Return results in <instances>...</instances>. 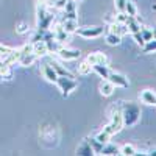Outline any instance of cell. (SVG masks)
Returning <instances> with one entry per match:
<instances>
[{
	"label": "cell",
	"mask_w": 156,
	"mask_h": 156,
	"mask_svg": "<svg viewBox=\"0 0 156 156\" xmlns=\"http://www.w3.org/2000/svg\"><path fill=\"white\" fill-rule=\"evenodd\" d=\"M122 119H123V126H134L139 119H140V108L137 103L126 101L120 106Z\"/></svg>",
	"instance_id": "6da1fadb"
},
{
	"label": "cell",
	"mask_w": 156,
	"mask_h": 156,
	"mask_svg": "<svg viewBox=\"0 0 156 156\" xmlns=\"http://www.w3.org/2000/svg\"><path fill=\"white\" fill-rule=\"evenodd\" d=\"M123 128V119H122V112L120 108H115V112L111 114V119L109 122L103 126L106 133H109L111 136H115L117 133H120V129Z\"/></svg>",
	"instance_id": "7a4b0ae2"
},
{
	"label": "cell",
	"mask_w": 156,
	"mask_h": 156,
	"mask_svg": "<svg viewBox=\"0 0 156 156\" xmlns=\"http://www.w3.org/2000/svg\"><path fill=\"white\" fill-rule=\"evenodd\" d=\"M55 84L61 90V95L62 97H69L73 90L78 87L76 80H75V78H70V76H58V80H56Z\"/></svg>",
	"instance_id": "3957f363"
},
{
	"label": "cell",
	"mask_w": 156,
	"mask_h": 156,
	"mask_svg": "<svg viewBox=\"0 0 156 156\" xmlns=\"http://www.w3.org/2000/svg\"><path fill=\"white\" fill-rule=\"evenodd\" d=\"M105 27H101V25H92V27H78L76 33L80 37H84V39H97L100 37L103 33H105Z\"/></svg>",
	"instance_id": "277c9868"
},
{
	"label": "cell",
	"mask_w": 156,
	"mask_h": 156,
	"mask_svg": "<svg viewBox=\"0 0 156 156\" xmlns=\"http://www.w3.org/2000/svg\"><path fill=\"white\" fill-rule=\"evenodd\" d=\"M56 55H58V58L62 59V61H76L78 58L81 56V51L78 50V48H70V47L62 45Z\"/></svg>",
	"instance_id": "5b68a950"
},
{
	"label": "cell",
	"mask_w": 156,
	"mask_h": 156,
	"mask_svg": "<svg viewBox=\"0 0 156 156\" xmlns=\"http://www.w3.org/2000/svg\"><path fill=\"white\" fill-rule=\"evenodd\" d=\"M50 30L53 31L55 39H56L58 42H61L62 45H66V42L69 41V36H70V34H69L66 30L62 28V25H61L59 22H55L53 25H51V28H50Z\"/></svg>",
	"instance_id": "8992f818"
},
{
	"label": "cell",
	"mask_w": 156,
	"mask_h": 156,
	"mask_svg": "<svg viewBox=\"0 0 156 156\" xmlns=\"http://www.w3.org/2000/svg\"><path fill=\"white\" fill-rule=\"evenodd\" d=\"M108 80L115 86V87H128L129 86V81H128V78L123 75V73H119V72H114L111 70L109 72V76H108Z\"/></svg>",
	"instance_id": "52a82bcc"
},
{
	"label": "cell",
	"mask_w": 156,
	"mask_h": 156,
	"mask_svg": "<svg viewBox=\"0 0 156 156\" xmlns=\"http://www.w3.org/2000/svg\"><path fill=\"white\" fill-rule=\"evenodd\" d=\"M86 59L92 64V66H95V64H109L106 53H103V51H92V53H89L86 56Z\"/></svg>",
	"instance_id": "ba28073f"
},
{
	"label": "cell",
	"mask_w": 156,
	"mask_h": 156,
	"mask_svg": "<svg viewBox=\"0 0 156 156\" xmlns=\"http://www.w3.org/2000/svg\"><path fill=\"white\" fill-rule=\"evenodd\" d=\"M62 16H64V14H62ZM58 22L62 25V28L66 30L69 34H72V33H76V30H78V20H76V19L62 17V19H59Z\"/></svg>",
	"instance_id": "9c48e42d"
},
{
	"label": "cell",
	"mask_w": 156,
	"mask_h": 156,
	"mask_svg": "<svg viewBox=\"0 0 156 156\" xmlns=\"http://www.w3.org/2000/svg\"><path fill=\"white\" fill-rule=\"evenodd\" d=\"M140 101L148 106H156V92L151 89H145L140 92Z\"/></svg>",
	"instance_id": "30bf717a"
},
{
	"label": "cell",
	"mask_w": 156,
	"mask_h": 156,
	"mask_svg": "<svg viewBox=\"0 0 156 156\" xmlns=\"http://www.w3.org/2000/svg\"><path fill=\"white\" fill-rule=\"evenodd\" d=\"M76 6H78V0H67V2H66V8H64L61 12L64 14V17L76 19Z\"/></svg>",
	"instance_id": "8fae6325"
},
{
	"label": "cell",
	"mask_w": 156,
	"mask_h": 156,
	"mask_svg": "<svg viewBox=\"0 0 156 156\" xmlns=\"http://www.w3.org/2000/svg\"><path fill=\"white\" fill-rule=\"evenodd\" d=\"M42 75L48 83H56V80H58V73H56V70L53 69V66H51L50 62L42 66Z\"/></svg>",
	"instance_id": "7c38bea8"
},
{
	"label": "cell",
	"mask_w": 156,
	"mask_h": 156,
	"mask_svg": "<svg viewBox=\"0 0 156 156\" xmlns=\"http://www.w3.org/2000/svg\"><path fill=\"white\" fill-rule=\"evenodd\" d=\"M98 89H100V94H101L103 97H111V95L114 94V90H115V86L108 80V78H105V80H101Z\"/></svg>",
	"instance_id": "4fadbf2b"
},
{
	"label": "cell",
	"mask_w": 156,
	"mask_h": 156,
	"mask_svg": "<svg viewBox=\"0 0 156 156\" xmlns=\"http://www.w3.org/2000/svg\"><path fill=\"white\" fill-rule=\"evenodd\" d=\"M33 53H34L37 58H44V56L50 55V53H48V48H47V44H45L44 39L33 44Z\"/></svg>",
	"instance_id": "5bb4252c"
},
{
	"label": "cell",
	"mask_w": 156,
	"mask_h": 156,
	"mask_svg": "<svg viewBox=\"0 0 156 156\" xmlns=\"http://www.w3.org/2000/svg\"><path fill=\"white\" fill-rule=\"evenodd\" d=\"M108 31H111V33H115V34H119V36H125V34H128L129 31H128V27H126V23H120V22H112L109 27H108Z\"/></svg>",
	"instance_id": "9a60e30c"
},
{
	"label": "cell",
	"mask_w": 156,
	"mask_h": 156,
	"mask_svg": "<svg viewBox=\"0 0 156 156\" xmlns=\"http://www.w3.org/2000/svg\"><path fill=\"white\" fill-rule=\"evenodd\" d=\"M76 72H78V75H81V76H86V75H90L94 72V69H92V64H90L87 59H84V61H81L80 64H78V67H76Z\"/></svg>",
	"instance_id": "2e32d148"
},
{
	"label": "cell",
	"mask_w": 156,
	"mask_h": 156,
	"mask_svg": "<svg viewBox=\"0 0 156 156\" xmlns=\"http://www.w3.org/2000/svg\"><path fill=\"white\" fill-rule=\"evenodd\" d=\"M76 154H81V156H92V154H95L92 147H90V144L87 142V139L83 140L81 144L76 147Z\"/></svg>",
	"instance_id": "e0dca14e"
},
{
	"label": "cell",
	"mask_w": 156,
	"mask_h": 156,
	"mask_svg": "<svg viewBox=\"0 0 156 156\" xmlns=\"http://www.w3.org/2000/svg\"><path fill=\"white\" fill-rule=\"evenodd\" d=\"M92 69H94V72L100 76V78H108L109 76V72H111V69H109V66L108 64H95V66H92Z\"/></svg>",
	"instance_id": "ac0fdd59"
},
{
	"label": "cell",
	"mask_w": 156,
	"mask_h": 156,
	"mask_svg": "<svg viewBox=\"0 0 156 156\" xmlns=\"http://www.w3.org/2000/svg\"><path fill=\"white\" fill-rule=\"evenodd\" d=\"M50 64H51V66H53V69L56 70L58 76H70V78H73V73H72V72H70L67 67L61 66V64H59L58 61H51Z\"/></svg>",
	"instance_id": "d6986e66"
},
{
	"label": "cell",
	"mask_w": 156,
	"mask_h": 156,
	"mask_svg": "<svg viewBox=\"0 0 156 156\" xmlns=\"http://www.w3.org/2000/svg\"><path fill=\"white\" fill-rule=\"evenodd\" d=\"M105 41H106L108 45H111V47H117V45H120V44H122V36L108 31L106 36H105Z\"/></svg>",
	"instance_id": "ffe728a7"
},
{
	"label": "cell",
	"mask_w": 156,
	"mask_h": 156,
	"mask_svg": "<svg viewBox=\"0 0 156 156\" xmlns=\"http://www.w3.org/2000/svg\"><path fill=\"white\" fill-rule=\"evenodd\" d=\"M101 154H106V156H114V154H120V147H117L111 142L103 145V150H101Z\"/></svg>",
	"instance_id": "44dd1931"
},
{
	"label": "cell",
	"mask_w": 156,
	"mask_h": 156,
	"mask_svg": "<svg viewBox=\"0 0 156 156\" xmlns=\"http://www.w3.org/2000/svg\"><path fill=\"white\" fill-rule=\"evenodd\" d=\"M126 27H128V31L129 34H133L136 31H140V23H139V19L137 17H131L129 16L128 20H126Z\"/></svg>",
	"instance_id": "7402d4cb"
},
{
	"label": "cell",
	"mask_w": 156,
	"mask_h": 156,
	"mask_svg": "<svg viewBox=\"0 0 156 156\" xmlns=\"http://www.w3.org/2000/svg\"><path fill=\"white\" fill-rule=\"evenodd\" d=\"M37 59V56L34 53H28V55H20V59H19V64L22 67H28Z\"/></svg>",
	"instance_id": "603a6c76"
},
{
	"label": "cell",
	"mask_w": 156,
	"mask_h": 156,
	"mask_svg": "<svg viewBox=\"0 0 156 156\" xmlns=\"http://www.w3.org/2000/svg\"><path fill=\"white\" fill-rule=\"evenodd\" d=\"M120 154H123V156H134V154H137V150H136V147L133 144H123V145H120Z\"/></svg>",
	"instance_id": "cb8c5ba5"
},
{
	"label": "cell",
	"mask_w": 156,
	"mask_h": 156,
	"mask_svg": "<svg viewBox=\"0 0 156 156\" xmlns=\"http://www.w3.org/2000/svg\"><path fill=\"white\" fill-rule=\"evenodd\" d=\"M125 12L128 16H131V17H137V6L136 3L133 2V0H126V3H125Z\"/></svg>",
	"instance_id": "d4e9b609"
},
{
	"label": "cell",
	"mask_w": 156,
	"mask_h": 156,
	"mask_svg": "<svg viewBox=\"0 0 156 156\" xmlns=\"http://www.w3.org/2000/svg\"><path fill=\"white\" fill-rule=\"evenodd\" d=\"M87 142L90 144V147H92V150H94V153H95V154H101V150H103V145H105V144H101V142H100V140H97L95 137L87 139Z\"/></svg>",
	"instance_id": "484cf974"
},
{
	"label": "cell",
	"mask_w": 156,
	"mask_h": 156,
	"mask_svg": "<svg viewBox=\"0 0 156 156\" xmlns=\"http://www.w3.org/2000/svg\"><path fill=\"white\" fill-rule=\"evenodd\" d=\"M142 50H144V53H154L156 51V39H150L147 41L144 45H142Z\"/></svg>",
	"instance_id": "4316f807"
},
{
	"label": "cell",
	"mask_w": 156,
	"mask_h": 156,
	"mask_svg": "<svg viewBox=\"0 0 156 156\" xmlns=\"http://www.w3.org/2000/svg\"><path fill=\"white\" fill-rule=\"evenodd\" d=\"M111 137H112V136H111L109 133H106L105 129H101L100 133H97V134H95V139H97V140H100L101 144H108V142L111 140Z\"/></svg>",
	"instance_id": "83f0119b"
},
{
	"label": "cell",
	"mask_w": 156,
	"mask_h": 156,
	"mask_svg": "<svg viewBox=\"0 0 156 156\" xmlns=\"http://www.w3.org/2000/svg\"><path fill=\"white\" fill-rule=\"evenodd\" d=\"M140 34L144 37V41H150L153 39V28H148V27H140Z\"/></svg>",
	"instance_id": "f1b7e54d"
},
{
	"label": "cell",
	"mask_w": 156,
	"mask_h": 156,
	"mask_svg": "<svg viewBox=\"0 0 156 156\" xmlns=\"http://www.w3.org/2000/svg\"><path fill=\"white\" fill-rule=\"evenodd\" d=\"M128 14L125 11H117V14H115V17H114V20L115 22H120V23H126V20H128Z\"/></svg>",
	"instance_id": "f546056e"
},
{
	"label": "cell",
	"mask_w": 156,
	"mask_h": 156,
	"mask_svg": "<svg viewBox=\"0 0 156 156\" xmlns=\"http://www.w3.org/2000/svg\"><path fill=\"white\" fill-rule=\"evenodd\" d=\"M11 47H8V45H3V44H0V59H5L9 53H11Z\"/></svg>",
	"instance_id": "4dcf8cb0"
},
{
	"label": "cell",
	"mask_w": 156,
	"mask_h": 156,
	"mask_svg": "<svg viewBox=\"0 0 156 156\" xmlns=\"http://www.w3.org/2000/svg\"><path fill=\"white\" fill-rule=\"evenodd\" d=\"M19 48H20V53H22V55L33 53V42H28V44H25V45H22V47H19Z\"/></svg>",
	"instance_id": "1f68e13d"
},
{
	"label": "cell",
	"mask_w": 156,
	"mask_h": 156,
	"mask_svg": "<svg viewBox=\"0 0 156 156\" xmlns=\"http://www.w3.org/2000/svg\"><path fill=\"white\" fill-rule=\"evenodd\" d=\"M131 36H133V39H134V42H136L137 45H140V47H142V45L145 44V41H144V37H142L140 31H136V33H133Z\"/></svg>",
	"instance_id": "d6a6232c"
},
{
	"label": "cell",
	"mask_w": 156,
	"mask_h": 156,
	"mask_svg": "<svg viewBox=\"0 0 156 156\" xmlns=\"http://www.w3.org/2000/svg\"><path fill=\"white\" fill-rule=\"evenodd\" d=\"M16 31H17L19 34H23V33H27V31H28V23H25V22H20V23L17 25Z\"/></svg>",
	"instance_id": "836d02e7"
},
{
	"label": "cell",
	"mask_w": 156,
	"mask_h": 156,
	"mask_svg": "<svg viewBox=\"0 0 156 156\" xmlns=\"http://www.w3.org/2000/svg\"><path fill=\"white\" fill-rule=\"evenodd\" d=\"M114 2H115L117 11H125V3H126V0H114Z\"/></svg>",
	"instance_id": "e575fe53"
},
{
	"label": "cell",
	"mask_w": 156,
	"mask_h": 156,
	"mask_svg": "<svg viewBox=\"0 0 156 156\" xmlns=\"http://www.w3.org/2000/svg\"><path fill=\"white\" fill-rule=\"evenodd\" d=\"M148 154H150V156H156V150H151Z\"/></svg>",
	"instance_id": "d590c367"
},
{
	"label": "cell",
	"mask_w": 156,
	"mask_h": 156,
	"mask_svg": "<svg viewBox=\"0 0 156 156\" xmlns=\"http://www.w3.org/2000/svg\"><path fill=\"white\" fill-rule=\"evenodd\" d=\"M153 37H154V39H156V27H154V28H153Z\"/></svg>",
	"instance_id": "8d00e7d4"
},
{
	"label": "cell",
	"mask_w": 156,
	"mask_h": 156,
	"mask_svg": "<svg viewBox=\"0 0 156 156\" xmlns=\"http://www.w3.org/2000/svg\"><path fill=\"white\" fill-rule=\"evenodd\" d=\"M3 80H5V78H3V76H2V73H0V83H2V81H3Z\"/></svg>",
	"instance_id": "74e56055"
},
{
	"label": "cell",
	"mask_w": 156,
	"mask_h": 156,
	"mask_svg": "<svg viewBox=\"0 0 156 156\" xmlns=\"http://www.w3.org/2000/svg\"><path fill=\"white\" fill-rule=\"evenodd\" d=\"M78 2H81V0H78Z\"/></svg>",
	"instance_id": "f35d334b"
}]
</instances>
